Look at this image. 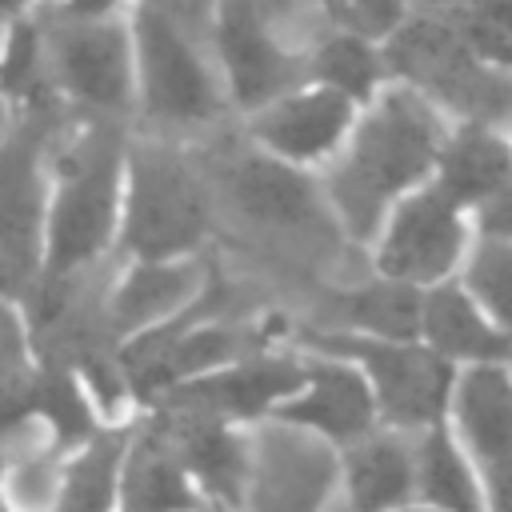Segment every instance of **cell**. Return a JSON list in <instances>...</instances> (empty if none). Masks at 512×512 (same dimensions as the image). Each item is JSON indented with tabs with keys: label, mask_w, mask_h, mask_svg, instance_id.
I'll return each instance as SVG.
<instances>
[{
	"label": "cell",
	"mask_w": 512,
	"mask_h": 512,
	"mask_svg": "<svg viewBox=\"0 0 512 512\" xmlns=\"http://www.w3.org/2000/svg\"><path fill=\"white\" fill-rule=\"evenodd\" d=\"M460 280L480 300V308L512 336V240L476 236L460 268Z\"/></svg>",
	"instance_id": "29"
},
{
	"label": "cell",
	"mask_w": 512,
	"mask_h": 512,
	"mask_svg": "<svg viewBox=\"0 0 512 512\" xmlns=\"http://www.w3.org/2000/svg\"><path fill=\"white\" fill-rule=\"evenodd\" d=\"M32 424L48 432V444L56 456L76 452L88 444L108 420L100 416L92 392L84 388L80 372L68 360L56 356H36V376H32Z\"/></svg>",
	"instance_id": "25"
},
{
	"label": "cell",
	"mask_w": 512,
	"mask_h": 512,
	"mask_svg": "<svg viewBox=\"0 0 512 512\" xmlns=\"http://www.w3.org/2000/svg\"><path fill=\"white\" fill-rule=\"evenodd\" d=\"M304 356H308L304 384L268 420L292 424V428L332 444L336 452L348 448L352 440L368 436L372 428H380L372 388L352 360L328 356V352H308V348H304Z\"/></svg>",
	"instance_id": "14"
},
{
	"label": "cell",
	"mask_w": 512,
	"mask_h": 512,
	"mask_svg": "<svg viewBox=\"0 0 512 512\" xmlns=\"http://www.w3.org/2000/svg\"><path fill=\"white\" fill-rule=\"evenodd\" d=\"M8 20H12V16H8L4 8H0V40H4V28H8Z\"/></svg>",
	"instance_id": "38"
},
{
	"label": "cell",
	"mask_w": 512,
	"mask_h": 512,
	"mask_svg": "<svg viewBox=\"0 0 512 512\" xmlns=\"http://www.w3.org/2000/svg\"><path fill=\"white\" fill-rule=\"evenodd\" d=\"M204 284H208V272L196 256L128 260L124 272L104 292V324L116 336V344H124L188 312L196 296L204 292Z\"/></svg>",
	"instance_id": "16"
},
{
	"label": "cell",
	"mask_w": 512,
	"mask_h": 512,
	"mask_svg": "<svg viewBox=\"0 0 512 512\" xmlns=\"http://www.w3.org/2000/svg\"><path fill=\"white\" fill-rule=\"evenodd\" d=\"M44 16H116L124 0H40Z\"/></svg>",
	"instance_id": "32"
},
{
	"label": "cell",
	"mask_w": 512,
	"mask_h": 512,
	"mask_svg": "<svg viewBox=\"0 0 512 512\" xmlns=\"http://www.w3.org/2000/svg\"><path fill=\"white\" fill-rule=\"evenodd\" d=\"M232 196L240 204V212L272 232H312L320 220L336 224L328 204H324V192H320V180L312 184L304 176V168H292L284 160H272V156H248L236 176H232Z\"/></svg>",
	"instance_id": "22"
},
{
	"label": "cell",
	"mask_w": 512,
	"mask_h": 512,
	"mask_svg": "<svg viewBox=\"0 0 512 512\" xmlns=\"http://www.w3.org/2000/svg\"><path fill=\"white\" fill-rule=\"evenodd\" d=\"M472 240V216L428 180L416 192L400 196L384 216L380 232L368 244L372 272L412 288H432L440 280L460 276Z\"/></svg>",
	"instance_id": "9"
},
{
	"label": "cell",
	"mask_w": 512,
	"mask_h": 512,
	"mask_svg": "<svg viewBox=\"0 0 512 512\" xmlns=\"http://www.w3.org/2000/svg\"><path fill=\"white\" fill-rule=\"evenodd\" d=\"M448 424L480 472L512 464V368L468 364L456 372Z\"/></svg>",
	"instance_id": "19"
},
{
	"label": "cell",
	"mask_w": 512,
	"mask_h": 512,
	"mask_svg": "<svg viewBox=\"0 0 512 512\" xmlns=\"http://www.w3.org/2000/svg\"><path fill=\"white\" fill-rule=\"evenodd\" d=\"M336 456H340L336 500L348 512H396L416 500L412 432H396L380 424L368 436L340 448Z\"/></svg>",
	"instance_id": "17"
},
{
	"label": "cell",
	"mask_w": 512,
	"mask_h": 512,
	"mask_svg": "<svg viewBox=\"0 0 512 512\" xmlns=\"http://www.w3.org/2000/svg\"><path fill=\"white\" fill-rule=\"evenodd\" d=\"M0 8H4L8 16H20V12H28V0H0Z\"/></svg>",
	"instance_id": "36"
},
{
	"label": "cell",
	"mask_w": 512,
	"mask_h": 512,
	"mask_svg": "<svg viewBox=\"0 0 512 512\" xmlns=\"http://www.w3.org/2000/svg\"><path fill=\"white\" fill-rule=\"evenodd\" d=\"M508 368H512V356H508Z\"/></svg>",
	"instance_id": "40"
},
{
	"label": "cell",
	"mask_w": 512,
	"mask_h": 512,
	"mask_svg": "<svg viewBox=\"0 0 512 512\" xmlns=\"http://www.w3.org/2000/svg\"><path fill=\"white\" fill-rule=\"evenodd\" d=\"M448 116L416 88L388 80L360 112L344 148L324 164L320 192L352 244H372L392 204L432 180Z\"/></svg>",
	"instance_id": "1"
},
{
	"label": "cell",
	"mask_w": 512,
	"mask_h": 512,
	"mask_svg": "<svg viewBox=\"0 0 512 512\" xmlns=\"http://www.w3.org/2000/svg\"><path fill=\"white\" fill-rule=\"evenodd\" d=\"M472 228H476V236L512 240V184H508L504 192H496L484 208L472 212Z\"/></svg>",
	"instance_id": "31"
},
{
	"label": "cell",
	"mask_w": 512,
	"mask_h": 512,
	"mask_svg": "<svg viewBox=\"0 0 512 512\" xmlns=\"http://www.w3.org/2000/svg\"><path fill=\"white\" fill-rule=\"evenodd\" d=\"M484 496L488 512H512V464L484 472Z\"/></svg>",
	"instance_id": "33"
},
{
	"label": "cell",
	"mask_w": 512,
	"mask_h": 512,
	"mask_svg": "<svg viewBox=\"0 0 512 512\" xmlns=\"http://www.w3.org/2000/svg\"><path fill=\"white\" fill-rule=\"evenodd\" d=\"M396 512H436V508H428V504H420V500H412V504H404V508H396Z\"/></svg>",
	"instance_id": "37"
},
{
	"label": "cell",
	"mask_w": 512,
	"mask_h": 512,
	"mask_svg": "<svg viewBox=\"0 0 512 512\" xmlns=\"http://www.w3.org/2000/svg\"><path fill=\"white\" fill-rule=\"evenodd\" d=\"M304 348L300 352H280V348H260L248 352L208 376H196L188 384H176L156 400V408H184L200 416H216L240 428H252L268 420L300 384H304Z\"/></svg>",
	"instance_id": "11"
},
{
	"label": "cell",
	"mask_w": 512,
	"mask_h": 512,
	"mask_svg": "<svg viewBox=\"0 0 512 512\" xmlns=\"http://www.w3.org/2000/svg\"><path fill=\"white\" fill-rule=\"evenodd\" d=\"M356 104L324 84H296L252 112V140L264 156L292 168H324L356 124Z\"/></svg>",
	"instance_id": "13"
},
{
	"label": "cell",
	"mask_w": 512,
	"mask_h": 512,
	"mask_svg": "<svg viewBox=\"0 0 512 512\" xmlns=\"http://www.w3.org/2000/svg\"><path fill=\"white\" fill-rule=\"evenodd\" d=\"M340 484V456L332 444L280 424H252V480L244 512H328Z\"/></svg>",
	"instance_id": "10"
},
{
	"label": "cell",
	"mask_w": 512,
	"mask_h": 512,
	"mask_svg": "<svg viewBox=\"0 0 512 512\" xmlns=\"http://www.w3.org/2000/svg\"><path fill=\"white\" fill-rule=\"evenodd\" d=\"M124 424H104L88 444L68 452L56 472L48 512H120V464L128 444Z\"/></svg>",
	"instance_id": "26"
},
{
	"label": "cell",
	"mask_w": 512,
	"mask_h": 512,
	"mask_svg": "<svg viewBox=\"0 0 512 512\" xmlns=\"http://www.w3.org/2000/svg\"><path fill=\"white\" fill-rule=\"evenodd\" d=\"M392 80L416 88L448 120H476L512 132V72L484 60L452 12H408L384 40Z\"/></svg>",
	"instance_id": "3"
},
{
	"label": "cell",
	"mask_w": 512,
	"mask_h": 512,
	"mask_svg": "<svg viewBox=\"0 0 512 512\" xmlns=\"http://www.w3.org/2000/svg\"><path fill=\"white\" fill-rule=\"evenodd\" d=\"M412 456H416V500L420 504L436 512H488L484 472L464 452L448 420L412 432Z\"/></svg>",
	"instance_id": "24"
},
{
	"label": "cell",
	"mask_w": 512,
	"mask_h": 512,
	"mask_svg": "<svg viewBox=\"0 0 512 512\" xmlns=\"http://www.w3.org/2000/svg\"><path fill=\"white\" fill-rule=\"evenodd\" d=\"M128 140L116 120L88 116L68 136L52 140V184L44 216L40 280L84 276L120 236Z\"/></svg>",
	"instance_id": "2"
},
{
	"label": "cell",
	"mask_w": 512,
	"mask_h": 512,
	"mask_svg": "<svg viewBox=\"0 0 512 512\" xmlns=\"http://www.w3.org/2000/svg\"><path fill=\"white\" fill-rule=\"evenodd\" d=\"M308 80L324 84V88L348 96L356 108H364L392 80V72H388L380 40H368L360 32H348V28H336L308 56Z\"/></svg>",
	"instance_id": "27"
},
{
	"label": "cell",
	"mask_w": 512,
	"mask_h": 512,
	"mask_svg": "<svg viewBox=\"0 0 512 512\" xmlns=\"http://www.w3.org/2000/svg\"><path fill=\"white\" fill-rule=\"evenodd\" d=\"M120 512H208L156 416L128 432L120 464Z\"/></svg>",
	"instance_id": "21"
},
{
	"label": "cell",
	"mask_w": 512,
	"mask_h": 512,
	"mask_svg": "<svg viewBox=\"0 0 512 512\" xmlns=\"http://www.w3.org/2000/svg\"><path fill=\"white\" fill-rule=\"evenodd\" d=\"M48 72L64 104L96 120L136 108L132 24L120 16H44Z\"/></svg>",
	"instance_id": "7"
},
{
	"label": "cell",
	"mask_w": 512,
	"mask_h": 512,
	"mask_svg": "<svg viewBox=\"0 0 512 512\" xmlns=\"http://www.w3.org/2000/svg\"><path fill=\"white\" fill-rule=\"evenodd\" d=\"M12 124H16V116H12V108H8V100L0 96V148H4V140H8V132H12Z\"/></svg>",
	"instance_id": "35"
},
{
	"label": "cell",
	"mask_w": 512,
	"mask_h": 512,
	"mask_svg": "<svg viewBox=\"0 0 512 512\" xmlns=\"http://www.w3.org/2000/svg\"><path fill=\"white\" fill-rule=\"evenodd\" d=\"M412 12H452V8H464L472 0H408Z\"/></svg>",
	"instance_id": "34"
},
{
	"label": "cell",
	"mask_w": 512,
	"mask_h": 512,
	"mask_svg": "<svg viewBox=\"0 0 512 512\" xmlns=\"http://www.w3.org/2000/svg\"><path fill=\"white\" fill-rule=\"evenodd\" d=\"M420 296L424 288L372 272L368 280H356L328 296L320 328L376 340H420Z\"/></svg>",
	"instance_id": "23"
},
{
	"label": "cell",
	"mask_w": 512,
	"mask_h": 512,
	"mask_svg": "<svg viewBox=\"0 0 512 512\" xmlns=\"http://www.w3.org/2000/svg\"><path fill=\"white\" fill-rule=\"evenodd\" d=\"M336 12H340V28L384 44L408 20L412 4L408 0H336Z\"/></svg>",
	"instance_id": "30"
},
{
	"label": "cell",
	"mask_w": 512,
	"mask_h": 512,
	"mask_svg": "<svg viewBox=\"0 0 512 512\" xmlns=\"http://www.w3.org/2000/svg\"><path fill=\"white\" fill-rule=\"evenodd\" d=\"M208 236V192L196 168L164 144H128L120 248L128 260L196 256Z\"/></svg>",
	"instance_id": "4"
},
{
	"label": "cell",
	"mask_w": 512,
	"mask_h": 512,
	"mask_svg": "<svg viewBox=\"0 0 512 512\" xmlns=\"http://www.w3.org/2000/svg\"><path fill=\"white\" fill-rule=\"evenodd\" d=\"M136 104L160 124H204L228 92L216 56L200 44L172 0H140L132 16Z\"/></svg>",
	"instance_id": "5"
},
{
	"label": "cell",
	"mask_w": 512,
	"mask_h": 512,
	"mask_svg": "<svg viewBox=\"0 0 512 512\" xmlns=\"http://www.w3.org/2000/svg\"><path fill=\"white\" fill-rule=\"evenodd\" d=\"M60 116H16L0 148V296L32 288L44 268L52 140Z\"/></svg>",
	"instance_id": "8"
},
{
	"label": "cell",
	"mask_w": 512,
	"mask_h": 512,
	"mask_svg": "<svg viewBox=\"0 0 512 512\" xmlns=\"http://www.w3.org/2000/svg\"><path fill=\"white\" fill-rule=\"evenodd\" d=\"M156 420L176 444L208 512H244L252 480V432L184 408H156Z\"/></svg>",
	"instance_id": "15"
},
{
	"label": "cell",
	"mask_w": 512,
	"mask_h": 512,
	"mask_svg": "<svg viewBox=\"0 0 512 512\" xmlns=\"http://www.w3.org/2000/svg\"><path fill=\"white\" fill-rule=\"evenodd\" d=\"M36 348L24 316L0 296V432L32 424Z\"/></svg>",
	"instance_id": "28"
},
{
	"label": "cell",
	"mask_w": 512,
	"mask_h": 512,
	"mask_svg": "<svg viewBox=\"0 0 512 512\" xmlns=\"http://www.w3.org/2000/svg\"><path fill=\"white\" fill-rule=\"evenodd\" d=\"M432 184L472 216L512 184V132L476 120H448Z\"/></svg>",
	"instance_id": "20"
},
{
	"label": "cell",
	"mask_w": 512,
	"mask_h": 512,
	"mask_svg": "<svg viewBox=\"0 0 512 512\" xmlns=\"http://www.w3.org/2000/svg\"><path fill=\"white\" fill-rule=\"evenodd\" d=\"M328 512H348V508H344L340 500H332V508H328Z\"/></svg>",
	"instance_id": "39"
},
{
	"label": "cell",
	"mask_w": 512,
	"mask_h": 512,
	"mask_svg": "<svg viewBox=\"0 0 512 512\" xmlns=\"http://www.w3.org/2000/svg\"><path fill=\"white\" fill-rule=\"evenodd\" d=\"M212 56L228 100L248 112L308 80V60L276 40L256 0H220L212 20Z\"/></svg>",
	"instance_id": "12"
},
{
	"label": "cell",
	"mask_w": 512,
	"mask_h": 512,
	"mask_svg": "<svg viewBox=\"0 0 512 512\" xmlns=\"http://www.w3.org/2000/svg\"><path fill=\"white\" fill-rule=\"evenodd\" d=\"M304 348L352 360L372 388L384 428L420 432V428L448 420V400H452V384H456L460 368L448 364L444 356H436L428 344L316 328L304 336Z\"/></svg>",
	"instance_id": "6"
},
{
	"label": "cell",
	"mask_w": 512,
	"mask_h": 512,
	"mask_svg": "<svg viewBox=\"0 0 512 512\" xmlns=\"http://www.w3.org/2000/svg\"><path fill=\"white\" fill-rule=\"evenodd\" d=\"M420 344L456 368L468 364H508L512 336L480 308L460 276L424 288L420 296Z\"/></svg>",
	"instance_id": "18"
}]
</instances>
